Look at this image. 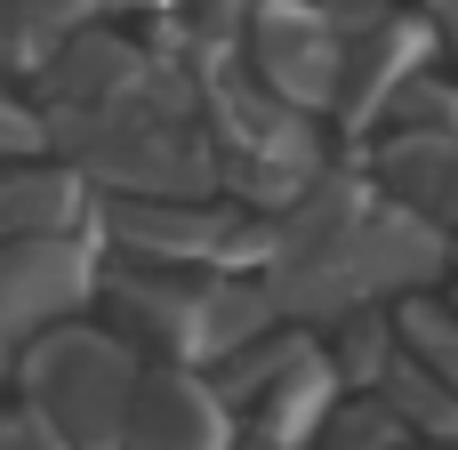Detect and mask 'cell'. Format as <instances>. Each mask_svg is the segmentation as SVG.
Returning a JSON list of instances; mask_svg holds the SVG:
<instances>
[{
    "instance_id": "7a4b0ae2",
    "label": "cell",
    "mask_w": 458,
    "mask_h": 450,
    "mask_svg": "<svg viewBox=\"0 0 458 450\" xmlns=\"http://www.w3.org/2000/svg\"><path fill=\"white\" fill-rule=\"evenodd\" d=\"M129 450H217V411L193 378H137L129 419H121Z\"/></svg>"
},
{
    "instance_id": "277c9868",
    "label": "cell",
    "mask_w": 458,
    "mask_h": 450,
    "mask_svg": "<svg viewBox=\"0 0 458 450\" xmlns=\"http://www.w3.org/2000/svg\"><path fill=\"white\" fill-rule=\"evenodd\" d=\"M16 8H24V16H64L72 0H16Z\"/></svg>"
},
{
    "instance_id": "3957f363",
    "label": "cell",
    "mask_w": 458,
    "mask_h": 450,
    "mask_svg": "<svg viewBox=\"0 0 458 450\" xmlns=\"http://www.w3.org/2000/svg\"><path fill=\"white\" fill-rule=\"evenodd\" d=\"M258 56H266V72H274L282 89H298V97H322V89L338 81L330 32H322V24H298V8H282L274 24H258Z\"/></svg>"
},
{
    "instance_id": "6da1fadb",
    "label": "cell",
    "mask_w": 458,
    "mask_h": 450,
    "mask_svg": "<svg viewBox=\"0 0 458 450\" xmlns=\"http://www.w3.org/2000/svg\"><path fill=\"white\" fill-rule=\"evenodd\" d=\"M129 395H137V370L129 354H113L105 338H56L32 354V403L72 435V443H105L121 419H129Z\"/></svg>"
}]
</instances>
